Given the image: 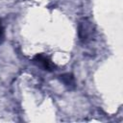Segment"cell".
<instances>
[{
  "instance_id": "obj_1",
  "label": "cell",
  "mask_w": 123,
  "mask_h": 123,
  "mask_svg": "<svg viewBox=\"0 0 123 123\" xmlns=\"http://www.w3.org/2000/svg\"><path fill=\"white\" fill-rule=\"evenodd\" d=\"M95 33L94 25L93 23L87 19V18H83L79 24H78V36L80 40L83 43H87L89 42Z\"/></svg>"
},
{
  "instance_id": "obj_4",
  "label": "cell",
  "mask_w": 123,
  "mask_h": 123,
  "mask_svg": "<svg viewBox=\"0 0 123 123\" xmlns=\"http://www.w3.org/2000/svg\"><path fill=\"white\" fill-rule=\"evenodd\" d=\"M4 40V28L2 26V23H1V20H0V43Z\"/></svg>"
},
{
  "instance_id": "obj_3",
  "label": "cell",
  "mask_w": 123,
  "mask_h": 123,
  "mask_svg": "<svg viewBox=\"0 0 123 123\" xmlns=\"http://www.w3.org/2000/svg\"><path fill=\"white\" fill-rule=\"evenodd\" d=\"M60 80L68 87H74L75 86V79L72 74L70 73H64L62 75H60Z\"/></svg>"
},
{
  "instance_id": "obj_2",
  "label": "cell",
  "mask_w": 123,
  "mask_h": 123,
  "mask_svg": "<svg viewBox=\"0 0 123 123\" xmlns=\"http://www.w3.org/2000/svg\"><path fill=\"white\" fill-rule=\"evenodd\" d=\"M34 62L37 65H39L40 67L43 68V70H47V71H54L56 69V64L51 61V59L47 56H45L44 54H37L34 59H33Z\"/></svg>"
}]
</instances>
